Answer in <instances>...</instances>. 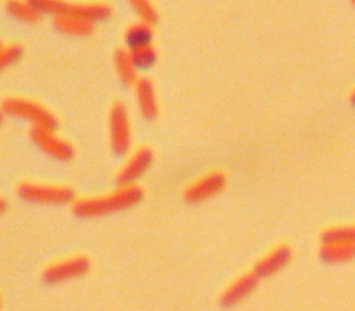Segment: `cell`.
<instances>
[{
	"label": "cell",
	"mask_w": 355,
	"mask_h": 311,
	"mask_svg": "<svg viewBox=\"0 0 355 311\" xmlns=\"http://www.w3.org/2000/svg\"><path fill=\"white\" fill-rule=\"evenodd\" d=\"M110 125V143L116 154H125L132 142L130 124L128 117V110L123 103L115 101L110 110L108 115Z\"/></svg>",
	"instance_id": "5b68a950"
},
{
	"label": "cell",
	"mask_w": 355,
	"mask_h": 311,
	"mask_svg": "<svg viewBox=\"0 0 355 311\" xmlns=\"http://www.w3.org/2000/svg\"><path fill=\"white\" fill-rule=\"evenodd\" d=\"M151 37H153V35H151L150 25L143 24V22L130 25L125 33V40H126V44L130 49V51L144 47V46H150Z\"/></svg>",
	"instance_id": "2e32d148"
},
{
	"label": "cell",
	"mask_w": 355,
	"mask_h": 311,
	"mask_svg": "<svg viewBox=\"0 0 355 311\" xmlns=\"http://www.w3.org/2000/svg\"><path fill=\"white\" fill-rule=\"evenodd\" d=\"M3 110L11 115L29 119L35 126L47 129L57 126V118L51 111L28 99H7L3 103Z\"/></svg>",
	"instance_id": "3957f363"
},
{
	"label": "cell",
	"mask_w": 355,
	"mask_h": 311,
	"mask_svg": "<svg viewBox=\"0 0 355 311\" xmlns=\"http://www.w3.org/2000/svg\"><path fill=\"white\" fill-rule=\"evenodd\" d=\"M322 243L355 244V225H338L329 228L320 235Z\"/></svg>",
	"instance_id": "e0dca14e"
},
{
	"label": "cell",
	"mask_w": 355,
	"mask_h": 311,
	"mask_svg": "<svg viewBox=\"0 0 355 311\" xmlns=\"http://www.w3.org/2000/svg\"><path fill=\"white\" fill-rule=\"evenodd\" d=\"M133 8L136 10V14L140 18V22L151 25L157 21V8L148 3V1H133Z\"/></svg>",
	"instance_id": "ffe728a7"
},
{
	"label": "cell",
	"mask_w": 355,
	"mask_h": 311,
	"mask_svg": "<svg viewBox=\"0 0 355 311\" xmlns=\"http://www.w3.org/2000/svg\"><path fill=\"white\" fill-rule=\"evenodd\" d=\"M136 97L140 114L147 119H153L158 112V103L154 85L148 78H140L136 82Z\"/></svg>",
	"instance_id": "8fae6325"
},
{
	"label": "cell",
	"mask_w": 355,
	"mask_h": 311,
	"mask_svg": "<svg viewBox=\"0 0 355 311\" xmlns=\"http://www.w3.org/2000/svg\"><path fill=\"white\" fill-rule=\"evenodd\" d=\"M54 26L58 31L69 35H87L93 31V22L71 14L55 15Z\"/></svg>",
	"instance_id": "4fadbf2b"
},
{
	"label": "cell",
	"mask_w": 355,
	"mask_h": 311,
	"mask_svg": "<svg viewBox=\"0 0 355 311\" xmlns=\"http://www.w3.org/2000/svg\"><path fill=\"white\" fill-rule=\"evenodd\" d=\"M130 57L137 69H147V68L153 67L154 62L157 61V51L150 44V46H144V47L132 50Z\"/></svg>",
	"instance_id": "d6986e66"
},
{
	"label": "cell",
	"mask_w": 355,
	"mask_h": 311,
	"mask_svg": "<svg viewBox=\"0 0 355 311\" xmlns=\"http://www.w3.org/2000/svg\"><path fill=\"white\" fill-rule=\"evenodd\" d=\"M151 160H153V153L150 149L147 147L137 149L118 172V176H116L118 183L121 186L133 185V182L137 180L147 171V168L151 164Z\"/></svg>",
	"instance_id": "9c48e42d"
},
{
	"label": "cell",
	"mask_w": 355,
	"mask_h": 311,
	"mask_svg": "<svg viewBox=\"0 0 355 311\" xmlns=\"http://www.w3.org/2000/svg\"><path fill=\"white\" fill-rule=\"evenodd\" d=\"M141 196H143V192L135 185L121 186L119 189H116L110 194L83 199L76 201L73 205V211L79 217L105 215V214L121 211L137 204Z\"/></svg>",
	"instance_id": "6da1fadb"
},
{
	"label": "cell",
	"mask_w": 355,
	"mask_h": 311,
	"mask_svg": "<svg viewBox=\"0 0 355 311\" xmlns=\"http://www.w3.org/2000/svg\"><path fill=\"white\" fill-rule=\"evenodd\" d=\"M319 253L327 262H344L355 258V244L322 243Z\"/></svg>",
	"instance_id": "5bb4252c"
},
{
	"label": "cell",
	"mask_w": 355,
	"mask_h": 311,
	"mask_svg": "<svg viewBox=\"0 0 355 311\" xmlns=\"http://www.w3.org/2000/svg\"><path fill=\"white\" fill-rule=\"evenodd\" d=\"M6 7L14 17H17L18 19L25 21V22H35L40 17V10L35 6L33 1L32 3L11 1V3H7Z\"/></svg>",
	"instance_id": "ac0fdd59"
},
{
	"label": "cell",
	"mask_w": 355,
	"mask_h": 311,
	"mask_svg": "<svg viewBox=\"0 0 355 311\" xmlns=\"http://www.w3.org/2000/svg\"><path fill=\"white\" fill-rule=\"evenodd\" d=\"M22 54V49L18 44H4L1 47V65L7 67L8 64L15 62Z\"/></svg>",
	"instance_id": "44dd1931"
},
{
	"label": "cell",
	"mask_w": 355,
	"mask_h": 311,
	"mask_svg": "<svg viewBox=\"0 0 355 311\" xmlns=\"http://www.w3.org/2000/svg\"><path fill=\"white\" fill-rule=\"evenodd\" d=\"M257 276L254 274H245L239 276L234 282H232L226 290L223 292L220 301L223 305H233L245 299L252 289L257 286Z\"/></svg>",
	"instance_id": "7c38bea8"
},
{
	"label": "cell",
	"mask_w": 355,
	"mask_h": 311,
	"mask_svg": "<svg viewBox=\"0 0 355 311\" xmlns=\"http://www.w3.org/2000/svg\"><path fill=\"white\" fill-rule=\"evenodd\" d=\"M18 194L24 200L44 204H64L73 200V190L67 186L24 182L18 186Z\"/></svg>",
	"instance_id": "277c9868"
},
{
	"label": "cell",
	"mask_w": 355,
	"mask_h": 311,
	"mask_svg": "<svg viewBox=\"0 0 355 311\" xmlns=\"http://www.w3.org/2000/svg\"><path fill=\"white\" fill-rule=\"evenodd\" d=\"M90 268V261L83 255H73L49 265L43 272L47 283H60L85 275Z\"/></svg>",
	"instance_id": "8992f818"
},
{
	"label": "cell",
	"mask_w": 355,
	"mask_h": 311,
	"mask_svg": "<svg viewBox=\"0 0 355 311\" xmlns=\"http://www.w3.org/2000/svg\"><path fill=\"white\" fill-rule=\"evenodd\" d=\"M54 129L33 126L31 131L32 140L47 154L58 160H69L73 156V147L65 139L57 136Z\"/></svg>",
	"instance_id": "52a82bcc"
},
{
	"label": "cell",
	"mask_w": 355,
	"mask_h": 311,
	"mask_svg": "<svg viewBox=\"0 0 355 311\" xmlns=\"http://www.w3.org/2000/svg\"><path fill=\"white\" fill-rule=\"evenodd\" d=\"M114 61H115V68H116V72H118L121 81L125 85H133V83L136 85V82L139 81L137 76H136V69L137 68L133 64L130 53H128L123 49H119L115 53Z\"/></svg>",
	"instance_id": "9a60e30c"
},
{
	"label": "cell",
	"mask_w": 355,
	"mask_h": 311,
	"mask_svg": "<svg viewBox=\"0 0 355 311\" xmlns=\"http://www.w3.org/2000/svg\"><path fill=\"white\" fill-rule=\"evenodd\" d=\"M40 11L54 12L55 15L71 14L85 18L90 22L107 18L111 8L104 3H65V1H35Z\"/></svg>",
	"instance_id": "7a4b0ae2"
},
{
	"label": "cell",
	"mask_w": 355,
	"mask_h": 311,
	"mask_svg": "<svg viewBox=\"0 0 355 311\" xmlns=\"http://www.w3.org/2000/svg\"><path fill=\"white\" fill-rule=\"evenodd\" d=\"M293 251L286 244H280L277 247H275L273 250H270L266 255H263L254 267L252 274L257 278H268L273 274H276L277 271L283 269L291 260Z\"/></svg>",
	"instance_id": "30bf717a"
},
{
	"label": "cell",
	"mask_w": 355,
	"mask_h": 311,
	"mask_svg": "<svg viewBox=\"0 0 355 311\" xmlns=\"http://www.w3.org/2000/svg\"><path fill=\"white\" fill-rule=\"evenodd\" d=\"M225 182H226V178L222 172L219 171L208 172L186 187L184 199L190 203L204 201L208 197L220 192L225 186Z\"/></svg>",
	"instance_id": "ba28073f"
},
{
	"label": "cell",
	"mask_w": 355,
	"mask_h": 311,
	"mask_svg": "<svg viewBox=\"0 0 355 311\" xmlns=\"http://www.w3.org/2000/svg\"><path fill=\"white\" fill-rule=\"evenodd\" d=\"M351 100H352V103L355 104V89H354L352 93H351Z\"/></svg>",
	"instance_id": "7402d4cb"
}]
</instances>
